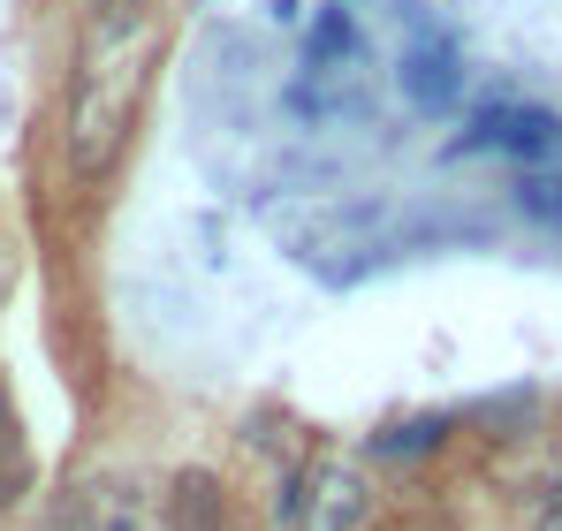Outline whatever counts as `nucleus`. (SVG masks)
<instances>
[{"label": "nucleus", "mask_w": 562, "mask_h": 531, "mask_svg": "<svg viewBox=\"0 0 562 531\" xmlns=\"http://www.w3.org/2000/svg\"><path fill=\"white\" fill-rule=\"evenodd\" d=\"M130 31H137V15H99L92 61H85L77 91H69L61 160H69L77 182H99L114 168V152L130 145V114H137V84H145V69H137V54H130Z\"/></svg>", "instance_id": "nucleus-1"}, {"label": "nucleus", "mask_w": 562, "mask_h": 531, "mask_svg": "<svg viewBox=\"0 0 562 531\" xmlns=\"http://www.w3.org/2000/svg\"><path fill=\"white\" fill-rule=\"evenodd\" d=\"M54 531H160V501L145 494V478L99 471L54 509Z\"/></svg>", "instance_id": "nucleus-2"}, {"label": "nucleus", "mask_w": 562, "mask_h": 531, "mask_svg": "<svg viewBox=\"0 0 562 531\" xmlns=\"http://www.w3.org/2000/svg\"><path fill=\"white\" fill-rule=\"evenodd\" d=\"M366 517H373V486L358 463H312L296 478V509H289L296 531H366Z\"/></svg>", "instance_id": "nucleus-3"}, {"label": "nucleus", "mask_w": 562, "mask_h": 531, "mask_svg": "<svg viewBox=\"0 0 562 531\" xmlns=\"http://www.w3.org/2000/svg\"><path fill=\"white\" fill-rule=\"evenodd\" d=\"M479 145H502V152H555L562 122L548 106H494V114L479 122Z\"/></svg>", "instance_id": "nucleus-4"}, {"label": "nucleus", "mask_w": 562, "mask_h": 531, "mask_svg": "<svg viewBox=\"0 0 562 531\" xmlns=\"http://www.w3.org/2000/svg\"><path fill=\"white\" fill-rule=\"evenodd\" d=\"M168 517H176V531H228L221 478H213V471H183V478L168 486Z\"/></svg>", "instance_id": "nucleus-5"}, {"label": "nucleus", "mask_w": 562, "mask_h": 531, "mask_svg": "<svg viewBox=\"0 0 562 531\" xmlns=\"http://www.w3.org/2000/svg\"><path fill=\"white\" fill-rule=\"evenodd\" d=\"M411 99L418 106H449L457 99V54L449 46H418L411 54Z\"/></svg>", "instance_id": "nucleus-6"}, {"label": "nucleus", "mask_w": 562, "mask_h": 531, "mask_svg": "<svg viewBox=\"0 0 562 531\" xmlns=\"http://www.w3.org/2000/svg\"><path fill=\"white\" fill-rule=\"evenodd\" d=\"M15 478H23V433H15V410L0 395V486H15Z\"/></svg>", "instance_id": "nucleus-7"}, {"label": "nucleus", "mask_w": 562, "mask_h": 531, "mask_svg": "<svg viewBox=\"0 0 562 531\" xmlns=\"http://www.w3.org/2000/svg\"><path fill=\"white\" fill-rule=\"evenodd\" d=\"M555 501H562V433L548 448V463H540V509H555Z\"/></svg>", "instance_id": "nucleus-8"}, {"label": "nucleus", "mask_w": 562, "mask_h": 531, "mask_svg": "<svg viewBox=\"0 0 562 531\" xmlns=\"http://www.w3.org/2000/svg\"><path fill=\"white\" fill-rule=\"evenodd\" d=\"M525 205L548 213V221H562V182H525Z\"/></svg>", "instance_id": "nucleus-9"}, {"label": "nucleus", "mask_w": 562, "mask_h": 531, "mask_svg": "<svg viewBox=\"0 0 562 531\" xmlns=\"http://www.w3.org/2000/svg\"><path fill=\"white\" fill-rule=\"evenodd\" d=\"M99 15H137V0H99Z\"/></svg>", "instance_id": "nucleus-10"}, {"label": "nucleus", "mask_w": 562, "mask_h": 531, "mask_svg": "<svg viewBox=\"0 0 562 531\" xmlns=\"http://www.w3.org/2000/svg\"><path fill=\"white\" fill-rule=\"evenodd\" d=\"M540 531H562V501H555V509H540Z\"/></svg>", "instance_id": "nucleus-11"}, {"label": "nucleus", "mask_w": 562, "mask_h": 531, "mask_svg": "<svg viewBox=\"0 0 562 531\" xmlns=\"http://www.w3.org/2000/svg\"><path fill=\"white\" fill-rule=\"evenodd\" d=\"M228 531H236V524H228Z\"/></svg>", "instance_id": "nucleus-12"}]
</instances>
